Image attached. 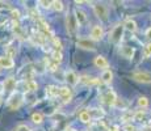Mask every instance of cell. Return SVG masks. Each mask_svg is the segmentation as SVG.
<instances>
[{"label": "cell", "instance_id": "29", "mask_svg": "<svg viewBox=\"0 0 151 131\" xmlns=\"http://www.w3.org/2000/svg\"><path fill=\"white\" fill-rule=\"evenodd\" d=\"M53 42H54V45L55 46H57V51L58 50H62V43H60V41L59 39H58V38H53Z\"/></svg>", "mask_w": 151, "mask_h": 131}, {"label": "cell", "instance_id": "31", "mask_svg": "<svg viewBox=\"0 0 151 131\" xmlns=\"http://www.w3.org/2000/svg\"><path fill=\"white\" fill-rule=\"evenodd\" d=\"M145 55L146 57H151V42L145 47Z\"/></svg>", "mask_w": 151, "mask_h": 131}, {"label": "cell", "instance_id": "7", "mask_svg": "<svg viewBox=\"0 0 151 131\" xmlns=\"http://www.w3.org/2000/svg\"><path fill=\"white\" fill-rule=\"evenodd\" d=\"M14 66L13 59L8 57H0V68H4V69H9Z\"/></svg>", "mask_w": 151, "mask_h": 131}, {"label": "cell", "instance_id": "9", "mask_svg": "<svg viewBox=\"0 0 151 131\" xmlns=\"http://www.w3.org/2000/svg\"><path fill=\"white\" fill-rule=\"evenodd\" d=\"M59 96H60V98H62L65 102H70V101H71V97H72L71 91H70L68 88H66V87L59 88Z\"/></svg>", "mask_w": 151, "mask_h": 131}, {"label": "cell", "instance_id": "25", "mask_svg": "<svg viewBox=\"0 0 151 131\" xmlns=\"http://www.w3.org/2000/svg\"><path fill=\"white\" fill-rule=\"evenodd\" d=\"M147 105H149L147 97H139L138 98V106L139 107H147Z\"/></svg>", "mask_w": 151, "mask_h": 131}, {"label": "cell", "instance_id": "36", "mask_svg": "<svg viewBox=\"0 0 151 131\" xmlns=\"http://www.w3.org/2000/svg\"><path fill=\"white\" fill-rule=\"evenodd\" d=\"M109 131H118V126H112Z\"/></svg>", "mask_w": 151, "mask_h": 131}, {"label": "cell", "instance_id": "10", "mask_svg": "<svg viewBox=\"0 0 151 131\" xmlns=\"http://www.w3.org/2000/svg\"><path fill=\"white\" fill-rule=\"evenodd\" d=\"M108 60L103 57V55H99V57L95 58V66L99 67V68H106L108 67Z\"/></svg>", "mask_w": 151, "mask_h": 131}, {"label": "cell", "instance_id": "3", "mask_svg": "<svg viewBox=\"0 0 151 131\" xmlns=\"http://www.w3.org/2000/svg\"><path fill=\"white\" fill-rule=\"evenodd\" d=\"M133 79L138 83H151V74H149V72H134Z\"/></svg>", "mask_w": 151, "mask_h": 131}, {"label": "cell", "instance_id": "24", "mask_svg": "<svg viewBox=\"0 0 151 131\" xmlns=\"http://www.w3.org/2000/svg\"><path fill=\"white\" fill-rule=\"evenodd\" d=\"M62 59H63V55H62V52L55 50V51L53 52V60H54L55 63H59V62H62Z\"/></svg>", "mask_w": 151, "mask_h": 131}, {"label": "cell", "instance_id": "22", "mask_svg": "<svg viewBox=\"0 0 151 131\" xmlns=\"http://www.w3.org/2000/svg\"><path fill=\"white\" fill-rule=\"evenodd\" d=\"M51 7H53L57 12H60V11L63 9V3L59 1V0H54V1H51Z\"/></svg>", "mask_w": 151, "mask_h": 131}, {"label": "cell", "instance_id": "35", "mask_svg": "<svg viewBox=\"0 0 151 131\" xmlns=\"http://www.w3.org/2000/svg\"><path fill=\"white\" fill-rule=\"evenodd\" d=\"M143 131H151V125H146L143 127Z\"/></svg>", "mask_w": 151, "mask_h": 131}, {"label": "cell", "instance_id": "33", "mask_svg": "<svg viewBox=\"0 0 151 131\" xmlns=\"http://www.w3.org/2000/svg\"><path fill=\"white\" fill-rule=\"evenodd\" d=\"M40 4L42 5V7H45V8H49V7H51V1H40Z\"/></svg>", "mask_w": 151, "mask_h": 131}, {"label": "cell", "instance_id": "6", "mask_svg": "<svg viewBox=\"0 0 151 131\" xmlns=\"http://www.w3.org/2000/svg\"><path fill=\"white\" fill-rule=\"evenodd\" d=\"M22 102V97L20 94H16V96H13L12 98H11V101H9V109L11 110H16V109H19L20 107V105H21Z\"/></svg>", "mask_w": 151, "mask_h": 131}, {"label": "cell", "instance_id": "30", "mask_svg": "<svg viewBox=\"0 0 151 131\" xmlns=\"http://www.w3.org/2000/svg\"><path fill=\"white\" fill-rule=\"evenodd\" d=\"M16 131H30V129H29L27 125H20V126H17Z\"/></svg>", "mask_w": 151, "mask_h": 131}, {"label": "cell", "instance_id": "15", "mask_svg": "<svg viewBox=\"0 0 151 131\" xmlns=\"http://www.w3.org/2000/svg\"><path fill=\"white\" fill-rule=\"evenodd\" d=\"M101 80L104 81L105 84H110L113 80V74L110 69H105V71L103 72V75H101Z\"/></svg>", "mask_w": 151, "mask_h": 131}, {"label": "cell", "instance_id": "27", "mask_svg": "<svg viewBox=\"0 0 151 131\" xmlns=\"http://www.w3.org/2000/svg\"><path fill=\"white\" fill-rule=\"evenodd\" d=\"M14 55H16V49H13L12 46H9V47L7 49V57L12 59V57H14Z\"/></svg>", "mask_w": 151, "mask_h": 131}, {"label": "cell", "instance_id": "16", "mask_svg": "<svg viewBox=\"0 0 151 131\" xmlns=\"http://www.w3.org/2000/svg\"><path fill=\"white\" fill-rule=\"evenodd\" d=\"M124 28L125 29H127L129 31H135L137 30V22L134 21V20H126L125 21V24H124Z\"/></svg>", "mask_w": 151, "mask_h": 131}, {"label": "cell", "instance_id": "17", "mask_svg": "<svg viewBox=\"0 0 151 131\" xmlns=\"http://www.w3.org/2000/svg\"><path fill=\"white\" fill-rule=\"evenodd\" d=\"M80 80H82L84 84H87V85H95V84L100 83V80H99V79H96V77H88V76H83Z\"/></svg>", "mask_w": 151, "mask_h": 131}, {"label": "cell", "instance_id": "21", "mask_svg": "<svg viewBox=\"0 0 151 131\" xmlns=\"http://www.w3.org/2000/svg\"><path fill=\"white\" fill-rule=\"evenodd\" d=\"M32 122L36 125H41L43 122V115L41 113H34V114L32 115Z\"/></svg>", "mask_w": 151, "mask_h": 131}, {"label": "cell", "instance_id": "32", "mask_svg": "<svg viewBox=\"0 0 151 131\" xmlns=\"http://www.w3.org/2000/svg\"><path fill=\"white\" fill-rule=\"evenodd\" d=\"M124 131H135V127L132 126V125H126V126L124 127Z\"/></svg>", "mask_w": 151, "mask_h": 131}, {"label": "cell", "instance_id": "18", "mask_svg": "<svg viewBox=\"0 0 151 131\" xmlns=\"http://www.w3.org/2000/svg\"><path fill=\"white\" fill-rule=\"evenodd\" d=\"M46 94L51 96V97H55V96H59V89L54 85H49L46 87Z\"/></svg>", "mask_w": 151, "mask_h": 131}, {"label": "cell", "instance_id": "11", "mask_svg": "<svg viewBox=\"0 0 151 131\" xmlns=\"http://www.w3.org/2000/svg\"><path fill=\"white\" fill-rule=\"evenodd\" d=\"M3 87H4L5 91H13L16 88V80L13 77H8L5 79V81L3 83Z\"/></svg>", "mask_w": 151, "mask_h": 131}, {"label": "cell", "instance_id": "13", "mask_svg": "<svg viewBox=\"0 0 151 131\" xmlns=\"http://www.w3.org/2000/svg\"><path fill=\"white\" fill-rule=\"evenodd\" d=\"M105 102L108 105H114L117 102V97H116V93L113 91H108L105 94Z\"/></svg>", "mask_w": 151, "mask_h": 131}, {"label": "cell", "instance_id": "38", "mask_svg": "<svg viewBox=\"0 0 151 131\" xmlns=\"http://www.w3.org/2000/svg\"><path fill=\"white\" fill-rule=\"evenodd\" d=\"M68 131H75V130H68Z\"/></svg>", "mask_w": 151, "mask_h": 131}, {"label": "cell", "instance_id": "34", "mask_svg": "<svg viewBox=\"0 0 151 131\" xmlns=\"http://www.w3.org/2000/svg\"><path fill=\"white\" fill-rule=\"evenodd\" d=\"M146 37H147L149 39H151V28H149V29L146 30Z\"/></svg>", "mask_w": 151, "mask_h": 131}, {"label": "cell", "instance_id": "23", "mask_svg": "<svg viewBox=\"0 0 151 131\" xmlns=\"http://www.w3.org/2000/svg\"><path fill=\"white\" fill-rule=\"evenodd\" d=\"M13 30H14V33H16V36H17V37H20V38H24V31H22L21 26L17 24V22H14Z\"/></svg>", "mask_w": 151, "mask_h": 131}, {"label": "cell", "instance_id": "2", "mask_svg": "<svg viewBox=\"0 0 151 131\" xmlns=\"http://www.w3.org/2000/svg\"><path fill=\"white\" fill-rule=\"evenodd\" d=\"M122 33H124V25L116 26V28L112 30V33L109 34V41L113 43L118 42V41L121 39V37H122Z\"/></svg>", "mask_w": 151, "mask_h": 131}, {"label": "cell", "instance_id": "4", "mask_svg": "<svg viewBox=\"0 0 151 131\" xmlns=\"http://www.w3.org/2000/svg\"><path fill=\"white\" fill-rule=\"evenodd\" d=\"M104 36V29L100 25H95L91 30V38L93 41H100Z\"/></svg>", "mask_w": 151, "mask_h": 131}, {"label": "cell", "instance_id": "37", "mask_svg": "<svg viewBox=\"0 0 151 131\" xmlns=\"http://www.w3.org/2000/svg\"><path fill=\"white\" fill-rule=\"evenodd\" d=\"M0 102H1V97H0Z\"/></svg>", "mask_w": 151, "mask_h": 131}, {"label": "cell", "instance_id": "14", "mask_svg": "<svg viewBox=\"0 0 151 131\" xmlns=\"http://www.w3.org/2000/svg\"><path fill=\"white\" fill-rule=\"evenodd\" d=\"M75 16H76V22L79 25H82V24H84V22L87 21V16H86V13H84L82 9L75 11Z\"/></svg>", "mask_w": 151, "mask_h": 131}, {"label": "cell", "instance_id": "5", "mask_svg": "<svg viewBox=\"0 0 151 131\" xmlns=\"http://www.w3.org/2000/svg\"><path fill=\"white\" fill-rule=\"evenodd\" d=\"M79 47L84 49V50H95V43L91 39H79L76 42Z\"/></svg>", "mask_w": 151, "mask_h": 131}, {"label": "cell", "instance_id": "39", "mask_svg": "<svg viewBox=\"0 0 151 131\" xmlns=\"http://www.w3.org/2000/svg\"><path fill=\"white\" fill-rule=\"evenodd\" d=\"M14 131H16V130H14Z\"/></svg>", "mask_w": 151, "mask_h": 131}, {"label": "cell", "instance_id": "28", "mask_svg": "<svg viewBox=\"0 0 151 131\" xmlns=\"http://www.w3.org/2000/svg\"><path fill=\"white\" fill-rule=\"evenodd\" d=\"M11 14H12V17H13V19H16L17 21L20 20V12H19V9H12V11H11Z\"/></svg>", "mask_w": 151, "mask_h": 131}, {"label": "cell", "instance_id": "20", "mask_svg": "<svg viewBox=\"0 0 151 131\" xmlns=\"http://www.w3.org/2000/svg\"><path fill=\"white\" fill-rule=\"evenodd\" d=\"M37 88H38V84H37L36 81L28 80L27 83H25V89H27V91H37Z\"/></svg>", "mask_w": 151, "mask_h": 131}, {"label": "cell", "instance_id": "19", "mask_svg": "<svg viewBox=\"0 0 151 131\" xmlns=\"http://www.w3.org/2000/svg\"><path fill=\"white\" fill-rule=\"evenodd\" d=\"M79 119H80V122H83V123H88V122L91 121V114H89V112H87V110L80 112Z\"/></svg>", "mask_w": 151, "mask_h": 131}, {"label": "cell", "instance_id": "8", "mask_svg": "<svg viewBox=\"0 0 151 131\" xmlns=\"http://www.w3.org/2000/svg\"><path fill=\"white\" fill-rule=\"evenodd\" d=\"M66 81L71 85H76L78 81H79V76L74 71H67L66 72Z\"/></svg>", "mask_w": 151, "mask_h": 131}, {"label": "cell", "instance_id": "1", "mask_svg": "<svg viewBox=\"0 0 151 131\" xmlns=\"http://www.w3.org/2000/svg\"><path fill=\"white\" fill-rule=\"evenodd\" d=\"M93 11H95V14H96L100 20L105 21V20L108 19V8L104 4H101V3H97V4L93 5Z\"/></svg>", "mask_w": 151, "mask_h": 131}, {"label": "cell", "instance_id": "26", "mask_svg": "<svg viewBox=\"0 0 151 131\" xmlns=\"http://www.w3.org/2000/svg\"><path fill=\"white\" fill-rule=\"evenodd\" d=\"M145 115H146L145 110H139V112H137L134 115H133V118H134L135 121H142V119L145 118Z\"/></svg>", "mask_w": 151, "mask_h": 131}, {"label": "cell", "instance_id": "12", "mask_svg": "<svg viewBox=\"0 0 151 131\" xmlns=\"http://www.w3.org/2000/svg\"><path fill=\"white\" fill-rule=\"evenodd\" d=\"M121 55L127 58V59H132L133 55H134V49L130 47V46H124V47L121 49Z\"/></svg>", "mask_w": 151, "mask_h": 131}]
</instances>
